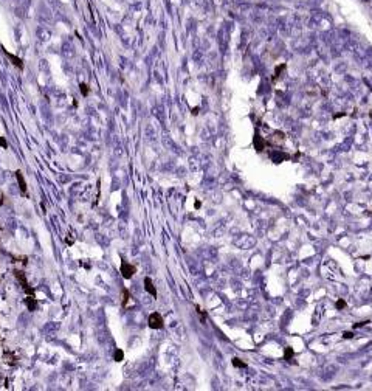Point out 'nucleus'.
<instances>
[{"label":"nucleus","mask_w":372,"mask_h":391,"mask_svg":"<svg viewBox=\"0 0 372 391\" xmlns=\"http://www.w3.org/2000/svg\"><path fill=\"white\" fill-rule=\"evenodd\" d=\"M148 325H149L151 329H163L164 328V320H163L161 314H158V312L151 314L149 318H148Z\"/></svg>","instance_id":"f257e3e1"},{"label":"nucleus","mask_w":372,"mask_h":391,"mask_svg":"<svg viewBox=\"0 0 372 391\" xmlns=\"http://www.w3.org/2000/svg\"><path fill=\"white\" fill-rule=\"evenodd\" d=\"M119 273L123 275L124 279H130L132 276L137 273V267L132 265V264H129V262H126V261H123V262H121V267H119Z\"/></svg>","instance_id":"f03ea898"},{"label":"nucleus","mask_w":372,"mask_h":391,"mask_svg":"<svg viewBox=\"0 0 372 391\" xmlns=\"http://www.w3.org/2000/svg\"><path fill=\"white\" fill-rule=\"evenodd\" d=\"M14 275H16V278L20 281L22 289L25 290V293H26V295H30V296H36V295H34V290L30 287L28 281H26V276H25V273H23V272H22V270H16V272H14Z\"/></svg>","instance_id":"7ed1b4c3"},{"label":"nucleus","mask_w":372,"mask_h":391,"mask_svg":"<svg viewBox=\"0 0 372 391\" xmlns=\"http://www.w3.org/2000/svg\"><path fill=\"white\" fill-rule=\"evenodd\" d=\"M3 53L6 55V58L11 61V64L14 65V67H17L19 70H23V61L19 58V56H16V55H12V53H9V51H6L5 48H3Z\"/></svg>","instance_id":"20e7f679"},{"label":"nucleus","mask_w":372,"mask_h":391,"mask_svg":"<svg viewBox=\"0 0 372 391\" xmlns=\"http://www.w3.org/2000/svg\"><path fill=\"white\" fill-rule=\"evenodd\" d=\"M14 174H16V179H17V183H19V188H20V193L23 196H26V182H25V177H23L22 171L17 169Z\"/></svg>","instance_id":"39448f33"},{"label":"nucleus","mask_w":372,"mask_h":391,"mask_svg":"<svg viewBox=\"0 0 372 391\" xmlns=\"http://www.w3.org/2000/svg\"><path fill=\"white\" fill-rule=\"evenodd\" d=\"M144 289H146V292H148L151 296L157 298V289H155V286H154V282H152L151 278H144Z\"/></svg>","instance_id":"423d86ee"},{"label":"nucleus","mask_w":372,"mask_h":391,"mask_svg":"<svg viewBox=\"0 0 372 391\" xmlns=\"http://www.w3.org/2000/svg\"><path fill=\"white\" fill-rule=\"evenodd\" d=\"M25 304H26V307H28V311H36L37 309V300H36V296H30V295H26V298H25Z\"/></svg>","instance_id":"0eeeda50"},{"label":"nucleus","mask_w":372,"mask_h":391,"mask_svg":"<svg viewBox=\"0 0 372 391\" xmlns=\"http://www.w3.org/2000/svg\"><path fill=\"white\" fill-rule=\"evenodd\" d=\"M129 300H130V292H129V289L124 287L123 292H121V304H123V307H127Z\"/></svg>","instance_id":"6e6552de"},{"label":"nucleus","mask_w":372,"mask_h":391,"mask_svg":"<svg viewBox=\"0 0 372 391\" xmlns=\"http://www.w3.org/2000/svg\"><path fill=\"white\" fill-rule=\"evenodd\" d=\"M293 356H295V351H293V349H291L290 346H287V348H285V351H284V359H285L287 362H291Z\"/></svg>","instance_id":"1a4fd4ad"},{"label":"nucleus","mask_w":372,"mask_h":391,"mask_svg":"<svg viewBox=\"0 0 372 391\" xmlns=\"http://www.w3.org/2000/svg\"><path fill=\"white\" fill-rule=\"evenodd\" d=\"M231 363H233V366H236V368H247V363L242 362L241 359H237V357H234L231 360Z\"/></svg>","instance_id":"9d476101"},{"label":"nucleus","mask_w":372,"mask_h":391,"mask_svg":"<svg viewBox=\"0 0 372 391\" xmlns=\"http://www.w3.org/2000/svg\"><path fill=\"white\" fill-rule=\"evenodd\" d=\"M79 90H81L82 96H88V93H90V87H88L85 83H81V84H79Z\"/></svg>","instance_id":"9b49d317"},{"label":"nucleus","mask_w":372,"mask_h":391,"mask_svg":"<svg viewBox=\"0 0 372 391\" xmlns=\"http://www.w3.org/2000/svg\"><path fill=\"white\" fill-rule=\"evenodd\" d=\"M285 67H287L285 64H281V65H279V67H276V72H274L273 81H276V79H277L279 76H281V72H282V70H285Z\"/></svg>","instance_id":"f8f14e48"},{"label":"nucleus","mask_w":372,"mask_h":391,"mask_svg":"<svg viewBox=\"0 0 372 391\" xmlns=\"http://www.w3.org/2000/svg\"><path fill=\"white\" fill-rule=\"evenodd\" d=\"M113 359H115V362H123V359H124V352H123V349H116Z\"/></svg>","instance_id":"ddd939ff"},{"label":"nucleus","mask_w":372,"mask_h":391,"mask_svg":"<svg viewBox=\"0 0 372 391\" xmlns=\"http://www.w3.org/2000/svg\"><path fill=\"white\" fill-rule=\"evenodd\" d=\"M335 306H337V309H340V311H341V309L346 307V301H344V300H338Z\"/></svg>","instance_id":"4468645a"},{"label":"nucleus","mask_w":372,"mask_h":391,"mask_svg":"<svg viewBox=\"0 0 372 391\" xmlns=\"http://www.w3.org/2000/svg\"><path fill=\"white\" fill-rule=\"evenodd\" d=\"M352 337H354V332H350V331H349V332H347V331L343 332V339H352Z\"/></svg>","instance_id":"2eb2a0df"},{"label":"nucleus","mask_w":372,"mask_h":391,"mask_svg":"<svg viewBox=\"0 0 372 391\" xmlns=\"http://www.w3.org/2000/svg\"><path fill=\"white\" fill-rule=\"evenodd\" d=\"M0 146H2L3 149H8V143H6V140L2 138V137H0Z\"/></svg>","instance_id":"dca6fc26"},{"label":"nucleus","mask_w":372,"mask_h":391,"mask_svg":"<svg viewBox=\"0 0 372 391\" xmlns=\"http://www.w3.org/2000/svg\"><path fill=\"white\" fill-rule=\"evenodd\" d=\"M367 323H369L367 320H366V321H360V323H357V325H354V328H355V329H357V328H361V326L367 325Z\"/></svg>","instance_id":"f3484780"},{"label":"nucleus","mask_w":372,"mask_h":391,"mask_svg":"<svg viewBox=\"0 0 372 391\" xmlns=\"http://www.w3.org/2000/svg\"><path fill=\"white\" fill-rule=\"evenodd\" d=\"M200 207H202V204H200V202H198V200H197V202H195V208H197V210H198V208H200Z\"/></svg>","instance_id":"a211bd4d"}]
</instances>
